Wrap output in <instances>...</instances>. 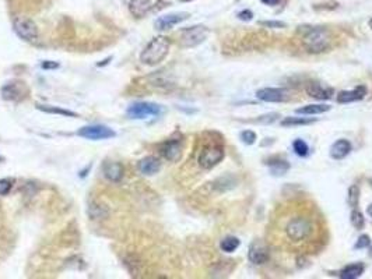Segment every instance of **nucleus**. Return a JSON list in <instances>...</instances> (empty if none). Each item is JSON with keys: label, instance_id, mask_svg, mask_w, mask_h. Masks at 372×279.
<instances>
[{"label": "nucleus", "instance_id": "a211bd4d", "mask_svg": "<svg viewBox=\"0 0 372 279\" xmlns=\"http://www.w3.org/2000/svg\"><path fill=\"white\" fill-rule=\"evenodd\" d=\"M306 92L311 98L315 99H321V101H326V99H330L333 97V88L332 87H323L322 84H309L306 87Z\"/></svg>", "mask_w": 372, "mask_h": 279}, {"label": "nucleus", "instance_id": "a878e982", "mask_svg": "<svg viewBox=\"0 0 372 279\" xmlns=\"http://www.w3.org/2000/svg\"><path fill=\"white\" fill-rule=\"evenodd\" d=\"M350 221H351V225L356 228V229H362L364 228V225H365V219H364V215H362L360 211L357 208H354L351 211V215H350Z\"/></svg>", "mask_w": 372, "mask_h": 279}, {"label": "nucleus", "instance_id": "58836bf2", "mask_svg": "<svg viewBox=\"0 0 372 279\" xmlns=\"http://www.w3.org/2000/svg\"><path fill=\"white\" fill-rule=\"evenodd\" d=\"M368 254H369V257L372 258V247H369V253H368Z\"/></svg>", "mask_w": 372, "mask_h": 279}, {"label": "nucleus", "instance_id": "a19ab883", "mask_svg": "<svg viewBox=\"0 0 372 279\" xmlns=\"http://www.w3.org/2000/svg\"><path fill=\"white\" fill-rule=\"evenodd\" d=\"M371 184H372V181H371Z\"/></svg>", "mask_w": 372, "mask_h": 279}, {"label": "nucleus", "instance_id": "e433bc0d", "mask_svg": "<svg viewBox=\"0 0 372 279\" xmlns=\"http://www.w3.org/2000/svg\"><path fill=\"white\" fill-rule=\"evenodd\" d=\"M367 212H368V215H369V216H371V218H372V204L367 208Z\"/></svg>", "mask_w": 372, "mask_h": 279}, {"label": "nucleus", "instance_id": "393cba45", "mask_svg": "<svg viewBox=\"0 0 372 279\" xmlns=\"http://www.w3.org/2000/svg\"><path fill=\"white\" fill-rule=\"evenodd\" d=\"M315 119H306V117H285L281 121V126L291 127V126H305V125H311Z\"/></svg>", "mask_w": 372, "mask_h": 279}, {"label": "nucleus", "instance_id": "79ce46f5", "mask_svg": "<svg viewBox=\"0 0 372 279\" xmlns=\"http://www.w3.org/2000/svg\"><path fill=\"white\" fill-rule=\"evenodd\" d=\"M0 159H2V158H0Z\"/></svg>", "mask_w": 372, "mask_h": 279}, {"label": "nucleus", "instance_id": "423d86ee", "mask_svg": "<svg viewBox=\"0 0 372 279\" xmlns=\"http://www.w3.org/2000/svg\"><path fill=\"white\" fill-rule=\"evenodd\" d=\"M13 29L17 34L18 38L24 39L27 42H37L38 41L39 33L38 27L35 25L33 20L27 17H17L13 21Z\"/></svg>", "mask_w": 372, "mask_h": 279}, {"label": "nucleus", "instance_id": "6e6552de", "mask_svg": "<svg viewBox=\"0 0 372 279\" xmlns=\"http://www.w3.org/2000/svg\"><path fill=\"white\" fill-rule=\"evenodd\" d=\"M30 89L27 84L20 80H11L2 88V98L11 102H20L27 98Z\"/></svg>", "mask_w": 372, "mask_h": 279}, {"label": "nucleus", "instance_id": "7ed1b4c3", "mask_svg": "<svg viewBox=\"0 0 372 279\" xmlns=\"http://www.w3.org/2000/svg\"><path fill=\"white\" fill-rule=\"evenodd\" d=\"M171 48V41L164 35H158L146 45L140 55V61L146 66H156L167 57Z\"/></svg>", "mask_w": 372, "mask_h": 279}, {"label": "nucleus", "instance_id": "cd10ccee", "mask_svg": "<svg viewBox=\"0 0 372 279\" xmlns=\"http://www.w3.org/2000/svg\"><path fill=\"white\" fill-rule=\"evenodd\" d=\"M358 201H360V189L356 184H353L349 189V204H350V207H353V208H357L358 207Z\"/></svg>", "mask_w": 372, "mask_h": 279}, {"label": "nucleus", "instance_id": "473e14b6", "mask_svg": "<svg viewBox=\"0 0 372 279\" xmlns=\"http://www.w3.org/2000/svg\"><path fill=\"white\" fill-rule=\"evenodd\" d=\"M238 18L239 20H242V21H250L252 18H253V13L250 10H242L238 13Z\"/></svg>", "mask_w": 372, "mask_h": 279}, {"label": "nucleus", "instance_id": "bb28decb", "mask_svg": "<svg viewBox=\"0 0 372 279\" xmlns=\"http://www.w3.org/2000/svg\"><path fill=\"white\" fill-rule=\"evenodd\" d=\"M293 148H294L295 153L298 155V157H306L308 153H309V147H308V144H306L304 140H295L293 142Z\"/></svg>", "mask_w": 372, "mask_h": 279}, {"label": "nucleus", "instance_id": "2eb2a0df", "mask_svg": "<svg viewBox=\"0 0 372 279\" xmlns=\"http://www.w3.org/2000/svg\"><path fill=\"white\" fill-rule=\"evenodd\" d=\"M123 172H125L123 165L119 164V162H115V161H108L102 166V173H104V176H105L108 180L113 181V183H118V181L122 180Z\"/></svg>", "mask_w": 372, "mask_h": 279}, {"label": "nucleus", "instance_id": "f03ea898", "mask_svg": "<svg viewBox=\"0 0 372 279\" xmlns=\"http://www.w3.org/2000/svg\"><path fill=\"white\" fill-rule=\"evenodd\" d=\"M302 45L308 53H323L332 48L333 35L328 28L323 27H300Z\"/></svg>", "mask_w": 372, "mask_h": 279}, {"label": "nucleus", "instance_id": "ddd939ff", "mask_svg": "<svg viewBox=\"0 0 372 279\" xmlns=\"http://www.w3.org/2000/svg\"><path fill=\"white\" fill-rule=\"evenodd\" d=\"M248 258H249L250 263L256 264V265H261V264H265L269 261L270 253H269V249L265 244H262V243H253L250 246L249 253H248Z\"/></svg>", "mask_w": 372, "mask_h": 279}, {"label": "nucleus", "instance_id": "ea45409f", "mask_svg": "<svg viewBox=\"0 0 372 279\" xmlns=\"http://www.w3.org/2000/svg\"><path fill=\"white\" fill-rule=\"evenodd\" d=\"M182 2H188V0H182Z\"/></svg>", "mask_w": 372, "mask_h": 279}, {"label": "nucleus", "instance_id": "20e7f679", "mask_svg": "<svg viewBox=\"0 0 372 279\" xmlns=\"http://www.w3.org/2000/svg\"><path fill=\"white\" fill-rule=\"evenodd\" d=\"M209 28L205 25H193V27H188L181 31V37H179V45L182 48H194L203 44L207 37H209Z\"/></svg>", "mask_w": 372, "mask_h": 279}, {"label": "nucleus", "instance_id": "f3484780", "mask_svg": "<svg viewBox=\"0 0 372 279\" xmlns=\"http://www.w3.org/2000/svg\"><path fill=\"white\" fill-rule=\"evenodd\" d=\"M153 9L151 0H130L129 2V11L136 18H143L147 16Z\"/></svg>", "mask_w": 372, "mask_h": 279}, {"label": "nucleus", "instance_id": "dca6fc26", "mask_svg": "<svg viewBox=\"0 0 372 279\" xmlns=\"http://www.w3.org/2000/svg\"><path fill=\"white\" fill-rule=\"evenodd\" d=\"M367 95V87L365 85H358L353 91H341L337 95V102L339 104H350L356 101H361Z\"/></svg>", "mask_w": 372, "mask_h": 279}, {"label": "nucleus", "instance_id": "0eeeda50", "mask_svg": "<svg viewBox=\"0 0 372 279\" xmlns=\"http://www.w3.org/2000/svg\"><path fill=\"white\" fill-rule=\"evenodd\" d=\"M222 159H224V148L217 144H209L200 151L197 162L203 169H211L220 164Z\"/></svg>", "mask_w": 372, "mask_h": 279}, {"label": "nucleus", "instance_id": "aec40b11", "mask_svg": "<svg viewBox=\"0 0 372 279\" xmlns=\"http://www.w3.org/2000/svg\"><path fill=\"white\" fill-rule=\"evenodd\" d=\"M266 165H269L270 172L274 176L285 175L290 169V164L287 161H284V159H272L270 162H266Z\"/></svg>", "mask_w": 372, "mask_h": 279}, {"label": "nucleus", "instance_id": "6ab92c4d", "mask_svg": "<svg viewBox=\"0 0 372 279\" xmlns=\"http://www.w3.org/2000/svg\"><path fill=\"white\" fill-rule=\"evenodd\" d=\"M351 144L349 140H337L334 142L333 145L330 147V157L336 161H340V159H345L349 153L351 152Z\"/></svg>", "mask_w": 372, "mask_h": 279}, {"label": "nucleus", "instance_id": "4468645a", "mask_svg": "<svg viewBox=\"0 0 372 279\" xmlns=\"http://www.w3.org/2000/svg\"><path fill=\"white\" fill-rule=\"evenodd\" d=\"M137 169H139L141 175L153 176L160 172V169H161V162H160L158 158L150 155V157H146V158L140 161L139 164H137Z\"/></svg>", "mask_w": 372, "mask_h": 279}, {"label": "nucleus", "instance_id": "c85d7f7f", "mask_svg": "<svg viewBox=\"0 0 372 279\" xmlns=\"http://www.w3.org/2000/svg\"><path fill=\"white\" fill-rule=\"evenodd\" d=\"M241 140H242V142L246 144V145H253L256 142V140H257V137H256L255 132H252V130H245V132L241 133Z\"/></svg>", "mask_w": 372, "mask_h": 279}, {"label": "nucleus", "instance_id": "f257e3e1", "mask_svg": "<svg viewBox=\"0 0 372 279\" xmlns=\"http://www.w3.org/2000/svg\"><path fill=\"white\" fill-rule=\"evenodd\" d=\"M283 232L285 239L295 246L317 240L318 222L315 213L306 208L295 209L294 213L284 221Z\"/></svg>", "mask_w": 372, "mask_h": 279}, {"label": "nucleus", "instance_id": "b1692460", "mask_svg": "<svg viewBox=\"0 0 372 279\" xmlns=\"http://www.w3.org/2000/svg\"><path fill=\"white\" fill-rule=\"evenodd\" d=\"M239 246H241V240H239L238 237H234V236H227L220 243V249L225 253L235 252Z\"/></svg>", "mask_w": 372, "mask_h": 279}, {"label": "nucleus", "instance_id": "412c9836", "mask_svg": "<svg viewBox=\"0 0 372 279\" xmlns=\"http://www.w3.org/2000/svg\"><path fill=\"white\" fill-rule=\"evenodd\" d=\"M37 109L42 110L45 113H50V115H59V116H67V117H77V113H74L72 110L62 109L59 106H50V105H37Z\"/></svg>", "mask_w": 372, "mask_h": 279}, {"label": "nucleus", "instance_id": "1a4fd4ad", "mask_svg": "<svg viewBox=\"0 0 372 279\" xmlns=\"http://www.w3.org/2000/svg\"><path fill=\"white\" fill-rule=\"evenodd\" d=\"M77 136L85 138V140H91V141H100V140L117 137V133L105 125H89V126L81 127L77 132Z\"/></svg>", "mask_w": 372, "mask_h": 279}, {"label": "nucleus", "instance_id": "39448f33", "mask_svg": "<svg viewBox=\"0 0 372 279\" xmlns=\"http://www.w3.org/2000/svg\"><path fill=\"white\" fill-rule=\"evenodd\" d=\"M162 113V108L160 105L153 104V102H134L128 108L126 115L129 119H134V120H143V119H149V117H157Z\"/></svg>", "mask_w": 372, "mask_h": 279}, {"label": "nucleus", "instance_id": "2f4dec72", "mask_svg": "<svg viewBox=\"0 0 372 279\" xmlns=\"http://www.w3.org/2000/svg\"><path fill=\"white\" fill-rule=\"evenodd\" d=\"M262 27L266 28H284L285 27V22L281 21H261L259 22Z\"/></svg>", "mask_w": 372, "mask_h": 279}, {"label": "nucleus", "instance_id": "f8f14e48", "mask_svg": "<svg viewBox=\"0 0 372 279\" xmlns=\"http://www.w3.org/2000/svg\"><path fill=\"white\" fill-rule=\"evenodd\" d=\"M160 152L164 158L169 161V162H178L179 159L182 158V152H184V147L182 142L179 140H169L165 141L160 147Z\"/></svg>", "mask_w": 372, "mask_h": 279}, {"label": "nucleus", "instance_id": "7c9ffc66", "mask_svg": "<svg viewBox=\"0 0 372 279\" xmlns=\"http://www.w3.org/2000/svg\"><path fill=\"white\" fill-rule=\"evenodd\" d=\"M371 246V239L368 235H362L358 237V240L356 243V249H367Z\"/></svg>", "mask_w": 372, "mask_h": 279}, {"label": "nucleus", "instance_id": "5701e85b", "mask_svg": "<svg viewBox=\"0 0 372 279\" xmlns=\"http://www.w3.org/2000/svg\"><path fill=\"white\" fill-rule=\"evenodd\" d=\"M330 110V106L328 105H308L297 109V113L300 115H318V113H325Z\"/></svg>", "mask_w": 372, "mask_h": 279}, {"label": "nucleus", "instance_id": "c9c22d12", "mask_svg": "<svg viewBox=\"0 0 372 279\" xmlns=\"http://www.w3.org/2000/svg\"><path fill=\"white\" fill-rule=\"evenodd\" d=\"M261 2L263 3V5H266V6H277V5H280L283 0H261Z\"/></svg>", "mask_w": 372, "mask_h": 279}, {"label": "nucleus", "instance_id": "72a5a7b5", "mask_svg": "<svg viewBox=\"0 0 372 279\" xmlns=\"http://www.w3.org/2000/svg\"><path fill=\"white\" fill-rule=\"evenodd\" d=\"M278 117L277 113H273V115H267V116H262L261 121L262 123H270V121H274Z\"/></svg>", "mask_w": 372, "mask_h": 279}, {"label": "nucleus", "instance_id": "c756f323", "mask_svg": "<svg viewBox=\"0 0 372 279\" xmlns=\"http://www.w3.org/2000/svg\"><path fill=\"white\" fill-rule=\"evenodd\" d=\"M13 187V179H0V196H7Z\"/></svg>", "mask_w": 372, "mask_h": 279}, {"label": "nucleus", "instance_id": "9d476101", "mask_svg": "<svg viewBox=\"0 0 372 279\" xmlns=\"http://www.w3.org/2000/svg\"><path fill=\"white\" fill-rule=\"evenodd\" d=\"M190 14L189 13H169V14H164V16L158 17L154 22V25L158 31H167L171 29L175 25H178L181 22H184L185 20H188Z\"/></svg>", "mask_w": 372, "mask_h": 279}, {"label": "nucleus", "instance_id": "9b49d317", "mask_svg": "<svg viewBox=\"0 0 372 279\" xmlns=\"http://www.w3.org/2000/svg\"><path fill=\"white\" fill-rule=\"evenodd\" d=\"M256 97L265 102H285L290 99V91L285 88H262Z\"/></svg>", "mask_w": 372, "mask_h": 279}, {"label": "nucleus", "instance_id": "4be33fe9", "mask_svg": "<svg viewBox=\"0 0 372 279\" xmlns=\"http://www.w3.org/2000/svg\"><path fill=\"white\" fill-rule=\"evenodd\" d=\"M364 272V265L362 264H351L347 265L346 268L341 269L340 276L343 279H356L358 276H361Z\"/></svg>", "mask_w": 372, "mask_h": 279}, {"label": "nucleus", "instance_id": "4c0bfd02", "mask_svg": "<svg viewBox=\"0 0 372 279\" xmlns=\"http://www.w3.org/2000/svg\"><path fill=\"white\" fill-rule=\"evenodd\" d=\"M368 25H369V28H371V29H372V18H371V20H369V21H368Z\"/></svg>", "mask_w": 372, "mask_h": 279}, {"label": "nucleus", "instance_id": "f704fd0d", "mask_svg": "<svg viewBox=\"0 0 372 279\" xmlns=\"http://www.w3.org/2000/svg\"><path fill=\"white\" fill-rule=\"evenodd\" d=\"M41 66H42V69H58V67H59V65H58V63H55V61L48 60V61H44V63H42Z\"/></svg>", "mask_w": 372, "mask_h": 279}]
</instances>
